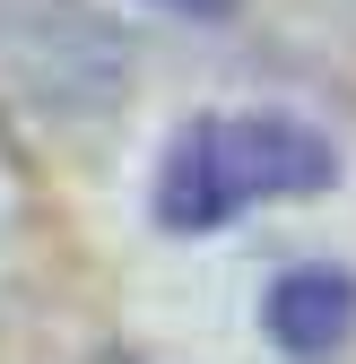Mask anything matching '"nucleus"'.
<instances>
[{"mask_svg":"<svg viewBox=\"0 0 356 364\" xmlns=\"http://www.w3.org/2000/svg\"><path fill=\"white\" fill-rule=\"evenodd\" d=\"M96 364H140V355H96Z\"/></svg>","mask_w":356,"mask_h":364,"instance_id":"nucleus-4","label":"nucleus"},{"mask_svg":"<svg viewBox=\"0 0 356 364\" xmlns=\"http://www.w3.org/2000/svg\"><path fill=\"white\" fill-rule=\"evenodd\" d=\"M165 9H192V18H217V9H235V0H165Z\"/></svg>","mask_w":356,"mask_h":364,"instance_id":"nucleus-3","label":"nucleus"},{"mask_svg":"<svg viewBox=\"0 0 356 364\" xmlns=\"http://www.w3.org/2000/svg\"><path fill=\"white\" fill-rule=\"evenodd\" d=\"M261 330L270 347H287L295 364H322L356 338V278L330 260H295L270 278V304H261Z\"/></svg>","mask_w":356,"mask_h":364,"instance_id":"nucleus-2","label":"nucleus"},{"mask_svg":"<svg viewBox=\"0 0 356 364\" xmlns=\"http://www.w3.org/2000/svg\"><path fill=\"white\" fill-rule=\"evenodd\" d=\"M339 182V139L295 113H200L157 165V225L209 235L261 200H313Z\"/></svg>","mask_w":356,"mask_h":364,"instance_id":"nucleus-1","label":"nucleus"}]
</instances>
